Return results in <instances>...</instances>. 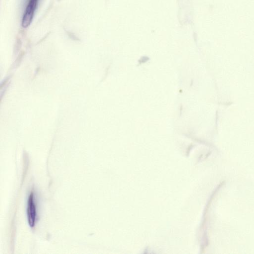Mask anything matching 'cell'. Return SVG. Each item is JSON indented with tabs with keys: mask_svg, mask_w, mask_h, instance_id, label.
Here are the masks:
<instances>
[{
	"mask_svg": "<svg viewBox=\"0 0 254 254\" xmlns=\"http://www.w3.org/2000/svg\"><path fill=\"white\" fill-rule=\"evenodd\" d=\"M27 214L28 224L31 227H33L35 224L37 217V210L33 192L30 193L28 197Z\"/></svg>",
	"mask_w": 254,
	"mask_h": 254,
	"instance_id": "cell-2",
	"label": "cell"
},
{
	"mask_svg": "<svg viewBox=\"0 0 254 254\" xmlns=\"http://www.w3.org/2000/svg\"><path fill=\"white\" fill-rule=\"evenodd\" d=\"M38 1V0H29L22 20V26L23 28H26L30 24Z\"/></svg>",
	"mask_w": 254,
	"mask_h": 254,
	"instance_id": "cell-1",
	"label": "cell"
}]
</instances>
